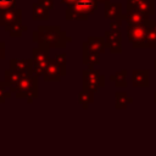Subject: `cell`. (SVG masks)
Segmentation results:
<instances>
[{
    "label": "cell",
    "instance_id": "9",
    "mask_svg": "<svg viewBox=\"0 0 156 156\" xmlns=\"http://www.w3.org/2000/svg\"><path fill=\"white\" fill-rule=\"evenodd\" d=\"M26 76V73H22V72H18V71H13V69H6L4 72V82L7 84L9 88L11 87H15L17 85L21 79Z\"/></svg>",
    "mask_w": 156,
    "mask_h": 156
},
{
    "label": "cell",
    "instance_id": "18",
    "mask_svg": "<svg viewBox=\"0 0 156 156\" xmlns=\"http://www.w3.org/2000/svg\"><path fill=\"white\" fill-rule=\"evenodd\" d=\"M5 57V43L0 41V60Z\"/></svg>",
    "mask_w": 156,
    "mask_h": 156
},
{
    "label": "cell",
    "instance_id": "21",
    "mask_svg": "<svg viewBox=\"0 0 156 156\" xmlns=\"http://www.w3.org/2000/svg\"><path fill=\"white\" fill-rule=\"evenodd\" d=\"M96 1H99V2H106L107 0H96Z\"/></svg>",
    "mask_w": 156,
    "mask_h": 156
},
{
    "label": "cell",
    "instance_id": "7",
    "mask_svg": "<svg viewBox=\"0 0 156 156\" xmlns=\"http://www.w3.org/2000/svg\"><path fill=\"white\" fill-rule=\"evenodd\" d=\"M22 20V11L17 7L10 9L6 11H1V21L2 26H11L15 23H20Z\"/></svg>",
    "mask_w": 156,
    "mask_h": 156
},
{
    "label": "cell",
    "instance_id": "3",
    "mask_svg": "<svg viewBox=\"0 0 156 156\" xmlns=\"http://www.w3.org/2000/svg\"><path fill=\"white\" fill-rule=\"evenodd\" d=\"M96 0H78L73 5L67 6L65 17L66 20H80L84 21L96 7Z\"/></svg>",
    "mask_w": 156,
    "mask_h": 156
},
{
    "label": "cell",
    "instance_id": "11",
    "mask_svg": "<svg viewBox=\"0 0 156 156\" xmlns=\"http://www.w3.org/2000/svg\"><path fill=\"white\" fill-rule=\"evenodd\" d=\"M82 62L84 65H89V66L99 63V54L93 51L87 45V43H83V60H82Z\"/></svg>",
    "mask_w": 156,
    "mask_h": 156
},
{
    "label": "cell",
    "instance_id": "8",
    "mask_svg": "<svg viewBox=\"0 0 156 156\" xmlns=\"http://www.w3.org/2000/svg\"><path fill=\"white\" fill-rule=\"evenodd\" d=\"M32 60L38 63H49L50 62V49L43 45H38L32 49Z\"/></svg>",
    "mask_w": 156,
    "mask_h": 156
},
{
    "label": "cell",
    "instance_id": "5",
    "mask_svg": "<svg viewBox=\"0 0 156 156\" xmlns=\"http://www.w3.org/2000/svg\"><path fill=\"white\" fill-rule=\"evenodd\" d=\"M62 76V69L58 66V63L56 62L55 58H51L44 74H43V79L45 82H60Z\"/></svg>",
    "mask_w": 156,
    "mask_h": 156
},
{
    "label": "cell",
    "instance_id": "4",
    "mask_svg": "<svg viewBox=\"0 0 156 156\" xmlns=\"http://www.w3.org/2000/svg\"><path fill=\"white\" fill-rule=\"evenodd\" d=\"M101 85H104V77L98 71H95L91 66L83 71V89H88L95 93Z\"/></svg>",
    "mask_w": 156,
    "mask_h": 156
},
{
    "label": "cell",
    "instance_id": "12",
    "mask_svg": "<svg viewBox=\"0 0 156 156\" xmlns=\"http://www.w3.org/2000/svg\"><path fill=\"white\" fill-rule=\"evenodd\" d=\"M78 101L82 105L83 108H88V106L94 101L93 98V91L88 90V89H82L78 94Z\"/></svg>",
    "mask_w": 156,
    "mask_h": 156
},
{
    "label": "cell",
    "instance_id": "14",
    "mask_svg": "<svg viewBox=\"0 0 156 156\" xmlns=\"http://www.w3.org/2000/svg\"><path fill=\"white\" fill-rule=\"evenodd\" d=\"M87 45L95 52L100 54V52H104V40L102 38H94V37H90L87 41Z\"/></svg>",
    "mask_w": 156,
    "mask_h": 156
},
{
    "label": "cell",
    "instance_id": "13",
    "mask_svg": "<svg viewBox=\"0 0 156 156\" xmlns=\"http://www.w3.org/2000/svg\"><path fill=\"white\" fill-rule=\"evenodd\" d=\"M4 28H5V30H6V32H9V33H10V35H11V37H13V38H18V37H21V35H22V33L27 30V27H26V26H23L21 22H20V23L11 24V26H5Z\"/></svg>",
    "mask_w": 156,
    "mask_h": 156
},
{
    "label": "cell",
    "instance_id": "17",
    "mask_svg": "<svg viewBox=\"0 0 156 156\" xmlns=\"http://www.w3.org/2000/svg\"><path fill=\"white\" fill-rule=\"evenodd\" d=\"M38 2L44 7H46L48 10H51L54 7V0H38Z\"/></svg>",
    "mask_w": 156,
    "mask_h": 156
},
{
    "label": "cell",
    "instance_id": "1",
    "mask_svg": "<svg viewBox=\"0 0 156 156\" xmlns=\"http://www.w3.org/2000/svg\"><path fill=\"white\" fill-rule=\"evenodd\" d=\"M33 41L38 45L51 48H65L67 43L72 41L71 37H67L66 32L61 30L58 26H40L38 30L32 33Z\"/></svg>",
    "mask_w": 156,
    "mask_h": 156
},
{
    "label": "cell",
    "instance_id": "15",
    "mask_svg": "<svg viewBox=\"0 0 156 156\" xmlns=\"http://www.w3.org/2000/svg\"><path fill=\"white\" fill-rule=\"evenodd\" d=\"M55 60L58 63V66L61 67V69H62V76H66V54L65 52L56 54L55 55Z\"/></svg>",
    "mask_w": 156,
    "mask_h": 156
},
{
    "label": "cell",
    "instance_id": "2",
    "mask_svg": "<svg viewBox=\"0 0 156 156\" xmlns=\"http://www.w3.org/2000/svg\"><path fill=\"white\" fill-rule=\"evenodd\" d=\"M10 91L15 95V98L17 99L26 98L27 102L32 104L33 100L38 98V77L26 74L17 85L10 88Z\"/></svg>",
    "mask_w": 156,
    "mask_h": 156
},
{
    "label": "cell",
    "instance_id": "16",
    "mask_svg": "<svg viewBox=\"0 0 156 156\" xmlns=\"http://www.w3.org/2000/svg\"><path fill=\"white\" fill-rule=\"evenodd\" d=\"M15 7H16L15 0H0V11H6Z\"/></svg>",
    "mask_w": 156,
    "mask_h": 156
},
{
    "label": "cell",
    "instance_id": "6",
    "mask_svg": "<svg viewBox=\"0 0 156 156\" xmlns=\"http://www.w3.org/2000/svg\"><path fill=\"white\" fill-rule=\"evenodd\" d=\"M10 68L13 71H18L29 76L33 74V60L32 58H11Z\"/></svg>",
    "mask_w": 156,
    "mask_h": 156
},
{
    "label": "cell",
    "instance_id": "20",
    "mask_svg": "<svg viewBox=\"0 0 156 156\" xmlns=\"http://www.w3.org/2000/svg\"><path fill=\"white\" fill-rule=\"evenodd\" d=\"M0 26H2V21H1V11H0Z\"/></svg>",
    "mask_w": 156,
    "mask_h": 156
},
{
    "label": "cell",
    "instance_id": "19",
    "mask_svg": "<svg viewBox=\"0 0 156 156\" xmlns=\"http://www.w3.org/2000/svg\"><path fill=\"white\" fill-rule=\"evenodd\" d=\"M76 1H78V0H61V2H62V4H66L67 6H71V5H73Z\"/></svg>",
    "mask_w": 156,
    "mask_h": 156
},
{
    "label": "cell",
    "instance_id": "10",
    "mask_svg": "<svg viewBox=\"0 0 156 156\" xmlns=\"http://www.w3.org/2000/svg\"><path fill=\"white\" fill-rule=\"evenodd\" d=\"M33 11H32V18L34 21H46L50 18V10L40 5L39 2L33 4Z\"/></svg>",
    "mask_w": 156,
    "mask_h": 156
}]
</instances>
